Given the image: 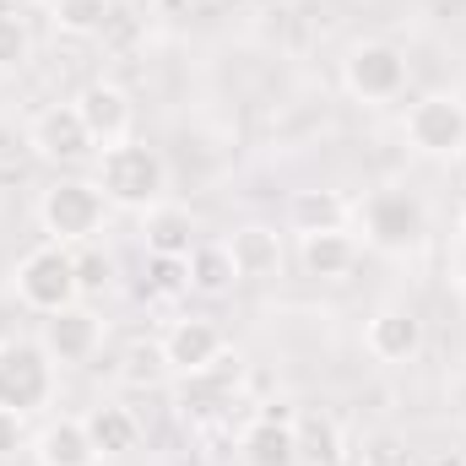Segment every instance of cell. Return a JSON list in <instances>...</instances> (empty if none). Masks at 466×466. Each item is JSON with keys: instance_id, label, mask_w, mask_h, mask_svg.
<instances>
[{"instance_id": "6da1fadb", "label": "cell", "mask_w": 466, "mask_h": 466, "mask_svg": "<svg viewBox=\"0 0 466 466\" xmlns=\"http://www.w3.org/2000/svg\"><path fill=\"white\" fill-rule=\"evenodd\" d=\"M98 190L109 196V207H125V212H147L163 201L168 190V163L157 147L147 141H119V147H104L98 152Z\"/></svg>"}, {"instance_id": "7a4b0ae2", "label": "cell", "mask_w": 466, "mask_h": 466, "mask_svg": "<svg viewBox=\"0 0 466 466\" xmlns=\"http://www.w3.org/2000/svg\"><path fill=\"white\" fill-rule=\"evenodd\" d=\"M38 223L49 233V244L82 249L109 223V196L98 190V179H55L38 196Z\"/></svg>"}, {"instance_id": "3957f363", "label": "cell", "mask_w": 466, "mask_h": 466, "mask_svg": "<svg viewBox=\"0 0 466 466\" xmlns=\"http://www.w3.org/2000/svg\"><path fill=\"white\" fill-rule=\"evenodd\" d=\"M11 288L16 299L33 309V315H60L71 304H82V282H76V249L66 244H38L16 260L11 271Z\"/></svg>"}, {"instance_id": "277c9868", "label": "cell", "mask_w": 466, "mask_h": 466, "mask_svg": "<svg viewBox=\"0 0 466 466\" xmlns=\"http://www.w3.org/2000/svg\"><path fill=\"white\" fill-rule=\"evenodd\" d=\"M358 223H363V238L380 249V255H412V249H423V238H429V207L412 196V190H374V196H363V207H358Z\"/></svg>"}, {"instance_id": "5b68a950", "label": "cell", "mask_w": 466, "mask_h": 466, "mask_svg": "<svg viewBox=\"0 0 466 466\" xmlns=\"http://www.w3.org/2000/svg\"><path fill=\"white\" fill-rule=\"evenodd\" d=\"M49 401H55V358L44 352V342L5 337L0 342V407L27 418Z\"/></svg>"}, {"instance_id": "8992f818", "label": "cell", "mask_w": 466, "mask_h": 466, "mask_svg": "<svg viewBox=\"0 0 466 466\" xmlns=\"http://www.w3.org/2000/svg\"><path fill=\"white\" fill-rule=\"evenodd\" d=\"M407 55L396 49V44H385V38H363V44H352L348 60H342V82H348L352 98H363V104H390V98H401L407 93Z\"/></svg>"}, {"instance_id": "52a82bcc", "label": "cell", "mask_w": 466, "mask_h": 466, "mask_svg": "<svg viewBox=\"0 0 466 466\" xmlns=\"http://www.w3.org/2000/svg\"><path fill=\"white\" fill-rule=\"evenodd\" d=\"M407 141L423 157H461L466 152V104L456 93H423L407 109Z\"/></svg>"}, {"instance_id": "ba28073f", "label": "cell", "mask_w": 466, "mask_h": 466, "mask_svg": "<svg viewBox=\"0 0 466 466\" xmlns=\"http://www.w3.org/2000/svg\"><path fill=\"white\" fill-rule=\"evenodd\" d=\"M157 352H163L168 374H185V380H196V374H212V369L228 358V337H223V326H218V320L185 315V320H174V326L163 331Z\"/></svg>"}, {"instance_id": "9c48e42d", "label": "cell", "mask_w": 466, "mask_h": 466, "mask_svg": "<svg viewBox=\"0 0 466 466\" xmlns=\"http://www.w3.org/2000/svg\"><path fill=\"white\" fill-rule=\"evenodd\" d=\"M27 147H33L44 163H66V168L98 157V141H93V130H87V119H82L76 104H49L44 115L33 119Z\"/></svg>"}, {"instance_id": "30bf717a", "label": "cell", "mask_w": 466, "mask_h": 466, "mask_svg": "<svg viewBox=\"0 0 466 466\" xmlns=\"http://www.w3.org/2000/svg\"><path fill=\"white\" fill-rule=\"evenodd\" d=\"M38 342L55 363H93L98 348H104V320L87 309V304H71L60 315H44L38 326Z\"/></svg>"}, {"instance_id": "8fae6325", "label": "cell", "mask_w": 466, "mask_h": 466, "mask_svg": "<svg viewBox=\"0 0 466 466\" xmlns=\"http://www.w3.org/2000/svg\"><path fill=\"white\" fill-rule=\"evenodd\" d=\"M238 461L244 466H299L304 451H299V418L288 412H260L244 423L238 434Z\"/></svg>"}, {"instance_id": "7c38bea8", "label": "cell", "mask_w": 466, "mask_h": 466, "mask_svg": "<svg viewBox=\"0 0 466 466\" xmlns=\"http://www.w3.org/2000/svg\"><path fill=\"white\" fill-rule=\"evenodd\" d=\"M76 109H82V119H87L98 152H104V147H119V141H130L136 104H130L125 87H115V82H87V87L76 93Z\"/></svg>"}, {"instance_id": "4fadbf2b", "label": "cell", "mask_w": 466, "mask_h": 466, "mask_svg": "<svg viewBox=\"0 0 466 466\" xmlns=\"http://www.w3.org/2000/svg\"><path fill=\"white\" fill-rule=\"evenodd\" d=\"M363 348L374 352L380 363H407V358H418V348H423V320H418V309H407V304L374 309L369 326H363Z\"/></svg>"}, {"instance_id": "5bb4252c", "label": "cell", "mask_w": 466, "mask_h": 466, "mask_svg": "<svg viewBox=\"0 0 466 466\" xmlns=\"http://www.w3.org/2000/svg\"><path fill=\"white\" fill-rule=\"evenodd\" d=\"M223 244H228V255H233V277L238 282H271L282 271V233L266 228V223H244Z\"/></svg>"}, {"instance_id": "9a60e30c", "label": "cell", "mask_w": 466, "mask_h": 466, "mask_svg": "<svg viewBox=\"0 0 466 466\" xmlns=\"http://www.w3.org/2000/svg\"><path fill=\"white\" fill-rule=\"evenodd\" d=\"M196 218L185 212V207H174V201H157V207H147L141 212V238H147V255H157V260H185L201 238H196Z\"/></svg>"}, {"instance_id": "2e32d148", "label": "cell", "mask_w": 466, "mask_h": 466, "mask_svg": "<svg viewBox=\"0 0 466 466\" xmlns=\"http://www.w3.org/2000/svg\"><path fill=\"white\" fill-rule=\"evenodd\" d=\"M33 456H38V466H98L104 461L82 418H55V423H44V429L33 434Z\"/></svg>"}, {"instance_id": "e0dca14e", "label": "cell", "mask_w": 466, "mask_h": 466, "mask_svg": "<svg viewBox=\"0 0 466 466\" xmlns=\"http://www.w3.org/2000/svg\"><path fill=\"white\" fill-rule=\"evenodd\" d=\"M299 255H304V271L320 277V282H342L352 266H358V238L348 228L331 233H304L299 238Z\"/></svg>"}, {"instance_id": "ac0fdd59", "label": "cell", "mask_w": 466, "mask_h": 466, "mask_svg": "<svg viewBox=\"0 0 466 466\" xmlns=\"http://www.w3.org/2000/svg\"><path fill=\"white\" fill-rule=\"evenodd\" d=\"M352 207L342 190H299L293 201H288V228L299 233H331V228H348Z\"/></svg>"}, {"instance_id": "d6986e66", "label": "cell", "mask_w": 466, "mask_h": 466, "mask_svg": "<svg viewBox=\"0 0 466 466\" xmlns=\"http://www.w3.org/2000/svg\"><path fill=\"white\" fill-rule=\"evenodd\" d=\"M185 277H190V293H201V299H223L233 293V255L223 238H201L190 255H185Z\"/></svg>"}, {"instance_id": "ffe728a7", "label": "cell", "mask_w": 466, "mask_h": 466, "mask_svg": "<svg viewBox=\"0 0 466 466\" xmlns=\"http://www.w3.org/2000/svg\"><path fill=\"white\" fill-rule=\"evenodd\" d=\"M82 423H87V434H93L98 456H130V451L141 445V418H136L130 407H119V401H104V407H93Z\"/></svg>"}, {"instance_id": "44dd1931", "label": "cell", "mask_w": 466, "mask_h": 466, "mask_svg": "<svg viewBox=\"0 0 466 466\" xmlns=\"http://www.w3.org/2000/svg\"><path fill=\"white\" fill-rule=\"evenodd\" d=\"M109 0H49V22H55V33H71V38H93V33H104V22H109Z\"/></svg>"}, {"instance_id": "7402d4cb", "label": "cell", "mask_w": 466, "mask_h": 466, "mask_svg": "<svg viewBox=\"0 0 466 466\" xmlns=\"http://www.w3.org/2000/svg\"><path fill=\"white\" fill-rule=\"evenodd\" d=\"M299 451L320 466L342 461V440H337V423L331 418H299Z\"/></svg>"}, {"instance_id": "603a6c76", "label": "cell", "mask_w": 466, "mask_h": 466, "mask_svg": "<svg viewBox=\"0 0 466 466\" xmlns=\"http://www.w3.org/2000/svg\"><path fill=\"white\" fill-rule=\"evenodd\" d=\"M33 55V33L16 11H0V71H16Z\"/></svg>"}, {"instance_id": "cb8c5ba5", "label": "cell", "mask_w": 466, "mask_h": 466, "mask_svg": "<svg viewBox=\"0 0 466 466\" xmlns=\"http://www.w3.org/2000/svg\"><path fill=\"white\" fill-rule=\"evenodd\" d=\"M109 277H115V260H109L104 249L82 244V249H76V282H82V299H87V293H104Z\"/></svg>"}, {"instance_id": "d4e9b609", "label": "cell", "mask_w": 466, "mask_h": 466, "mask_svg": "<svg viewBox=\"0 0 466 466\" xmlns=\"http://www.w3.org/2000/svg\"><path fill=\"white\" fill-rule=\"evenodd\" d=\"M22 451H33L27 418H22V412H5V407H0V461H11V456H22Z\"/></svg>"}, {"instance_id": "484cf974", "label": "cell", "mask_w": 466, "mask_h": 466, "mask_svg": "<svg viewBox=\"0 0 466 466\" xmlns=\"http://www.w3.org/2000/svg\"><path fill=\"white\" fill-rule=\"evenodd\" d=\"M152 288L168 299V293H190V277H185V260H157L152 255Z\"/></svg>"}, {"instance_id": "4316f807", "label": "cell", "mask_w": 466, "mask_h": 466, "mask_svg": "<svg viewBox=\"0 0 466 466\" xmlns=\"http://www.w3.org/2000/svg\"><path fill=\"white\" fill-rule=\"evenodd\" d=\"M461 212H466V190H461Z\"/></svg>"}, {"instance_id": "83f0119b", "label": "cell", "mask_w": 466, "mask_h": 466, "mask_svg": "<svg viewBox=\"0 0 466 466\" xmlns=\"http://www.w3.org/2000/svg\"><path fill=\"white\" fill-rule=\"evenodd\" d=\"M109 5H125V0H109Z\"/></svg>"}]
</instances>
